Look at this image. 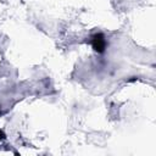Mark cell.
Wrapping results in <instances>:
<instances>
[{
  "instance_id": "6da1fadb",
  "label": "cell",
  "mask_w": 156,
  "mask_h": 156,
  "mask_svg": "<svg viewBox=\"0 0 156 156\" xmlns=\"http://www.w3.org/2000/svg\"><path fill=\"white\" fill-rule=\"evenodd\" d=\"M90 41H91V46L95 51H98V52H104L105 51L107 44H106V39H105L104 34L96 33V34L91 35Z\"/></svg>"
},
{
  "instance_id": "7a4b0ae2",
  "label": "cell",
  "mask_w": 156,
  "mask_h": 156,
  "mask_svg": "<svg viewBox=\"0 0 156 156\" xmlns=\"http://www.w3.org/2000/svg\"><path fill=\"white\" fill-rule=\"evenodd\" d=\"M4 136H5V135H4V133L0 130V139H4Z\"/></svg>"
}]
</instances>
